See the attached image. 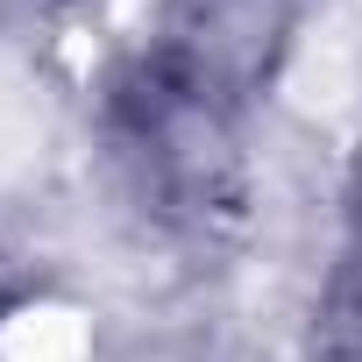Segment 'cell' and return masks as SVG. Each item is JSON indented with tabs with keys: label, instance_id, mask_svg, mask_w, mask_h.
<instances>
[{
	"label": "cell",
	"instance_id": "1",
	"mask_svg": "<svg viewBox=\"0 0 362 362\" xmlns=\"http://www.w3.org/2000/svg\"><path fill=\"white\" fill-rule=\"evenodd\" d=\"M249 114L149 36L107 57L93 93V142L121 206L163 242H214L249 206Z\"/></svg>",
	"mask_w": 362,
	"mask_h": 362
},
{
	"label": "cell",
	"instance_id": "2",
	"mask_svg": "<svg viewBox=\"0 0 362 362\" xmlns=\"http://www.w3.org/2000/svg\"><path fill=\"white\" fill-rule=\"evenodd\" d=\"M22 8H64V0H22Z\"/></svg>",
	"mask_w": 362,
	"mask_h": 362
}]
</instances>
